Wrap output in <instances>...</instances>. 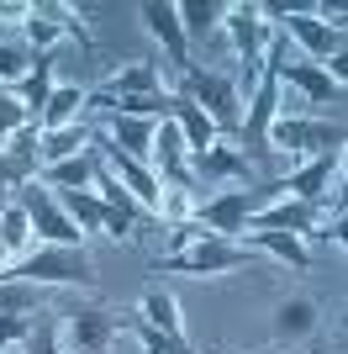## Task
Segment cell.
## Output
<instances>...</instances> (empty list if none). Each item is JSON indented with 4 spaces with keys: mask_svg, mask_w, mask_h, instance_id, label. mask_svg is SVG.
I'll return each instance as SVG.
<instances>
[{
    "mask_svg": "<svg viewBox=\"0 0 348 354\" xmlns=\"http://www.w3.org/2000/svg\"><path fill=\"white\" fill-rule=\"evenodd\" d=\"M222 32H227L232 53H238V64H243V74H238V95H253V85H259L264 74V53H269V43H275V21L264 16V6H253V0H232V6H222Z\"/></svg>",
    "mask_w": 348,
    "mask_h": 354,
    "instance_id": "cell-1",
    "label": "cell"
},
{
    "mask_svg": "<svg viewBox=\"0 0 348 354\" xmlns=\"http://www.w3.org/2000/svg\"><path fill=\"white\" fill-rule=\"evenodd\" d=\"M285 196V180H264V185H243V191H222L211 196V201H195V227L211 238H227V243H243L248 233V217L253 212H264L269 201H280Z\"/></svg>",
    "mask_w": 348,
    "mask_h": 354,
    "instance_id": "cell-2",
    "label": "cell"
},
{
    "mask_svg": "<svg viewBox=\"0 0 348 354\" xmlns=\"http://www.w3.org/2000/svg\"><path fill=\"white\" fill-rule=\"evenodd\" d=\"M0 281L27 286H95V259L85 249H58V243H32L21 259L0 270Z\"/></svg>",
    "mask_w": 348,
    "mask_h": 354,
    "instance_id": "cell-3",
    "label": "cell"
},
{
    "mask_svg": "<svg viewBox=\"0 0 348 354\" xmlns=\"http://www.w3.org/2000/svg\"><path fill=\"white\" fill-rule=\"evenodd\" d=\"M180 95L185 101H195L211 117V127L222 133H238L243 127V95H238V80L222 69H201V64H190L185 74H180Z\"/></svg>",
    "mask_w": 348,
    "mask_h": 354,
    "instance_id": "cell-4",
    "label": "cell"
},
{
    "mask_svg": "<svg viewBox=\"0 0 348 354\" xmlns=\"http://www.w3.org/2000/svg\"><path fill=\"white\" fill-rule=\"evenodd\" d=\"M264 148H275L285 153L290 169L306 159H317L327 148H343V122H317V117H275L269 122V133H264Z\"/></svg>",
    "mask_w": 348,
    "mask_h": 354,
    "instance_id": "cell-5",
    "label": "cell"
},
{
    "mask_svg": "<svg viewBox=\"0 0 348 354\" xmlns=\"http://www.w3.org/2000/svg\"><path fill=\"white\" fill-rule=\"evenodd\" d=\"M248 243H227V238H195L185 254H164L159 259V275H195V281H206V275H227V270L248 265Z\"/></svg>",
    "mask_w": 348,
    "mask_h": 354,
    "instance_id": "cell-6",
    "label": "cell"
},
{
    "mask_svg": "<svg viewBox=\"0 0 348 354\" xmlns=\"http://www.w3.org/2000/svg\"><path fill=\"white\" fill-rule=\"evenodd\" d=\"M16 201H21V212H27L32 238H37V243H58V249H85V233H79V227L64 217V207H58V196L48 191V185L27 180Z\"/></svg>",
    "mask_w": 348,
    "mask_h": 354,
    "instance_id": "cell-7",
    "label": "cell"
},
{
    "mask_svg": "<svg viewBox=\"0 0 348 354\" xmlns=\"http://www.w3.org/2000/svg\"><path fill=\"white\" fill-rule=\"evenodd\" d=\"M338 185H343V148H327V153L296 164V169L285 175V196L290 201H311V207L333 201Z\"/></svg>",
    "mask_w": 348,
    "mask_h": 354,
    "instance_id": "cell-8",
    "label": "cell"
},
{
    "mask_svg": "<svg viewBox=\"0 0 348 354\" xmlns=\"http://www.w3.org/2000/svg\"><path fill=\"white\" fill-rule=\"evenodd\" d=\"M116 328H122V317L106 312V307L69 312L64 328H58V349H64V354H106L111 339H116Z\"/></svg>",
    "mask_w": 348,
    "mask_h": 354,
    "instance_id": "cell-9",
    "label": "cell"
},
{
    "mask_svg": "<svg viewBox=\"0 0 348 354\" xmlns=\"http://www.w3.org/2000/svg\"><path fill=\"white\" fill-rule=\"evenodd\" d=\"M322 217H327V212L311 207V201H290V196H280V201H269L264 212L248 217V233H296L306 243V238L322 227Z\"/></svg>",
    "mask_w": 348,
    "mask_h": 354,
    "instance_id": "cell-10",
    "label": "cell"
},
{
    "mask_svg": "<svg viewBox=\"0 0 348 354\" xmlns=\"http://www.w3.org/2000/svg\"><path fill=\"white\" fill-rule=\"evenodd\" d=\"M137 16H143L148 37H153V43H164L169 69L185 74V69H190V43H185V32H180V11H174L169 0H143V6H137Z\"/></svg>",
    "mask_w": 348,
    "mask_h": 354,
    "instance_id": "cell-11",
    "label": "cell"
},
{
    "mask_svg": "<svg viewBox=\"0 0 348 354\" xmlns=\"http://www.w3.org/2000/svg\"><path fill=\"white\" fill-rule=\"evenodd\" d=\"M248 111H243V127H238V138L243 143H259L264 148V133H269V122L280 117V80L269 69L259 74V85H253V95H248Z\"/></svg>",
    "mask_w": 348,
    "mask_h": 354,
    "instance_id": "cell-12",
    "label": "cell"
},
{
    "mask_svg": "<svg viewBox=\"0 0 348 354\" xmlns=\"http://www.w3.org/2000/svg\"><path fill=\"white\" fill-rule=\"evenodd\" d=\"M190 180H206V185H217V180H253V164H248V153H238V148L227 143H211L206 153H190Z\"/></svg>",
    "mask_w": 348,
    "mask_h": 354,
    "instance_id": "cell-13",
    "label": "cell"
},
{
    "mask_svg": "<svg viewBox=\"0 0 348 354\" xmlns=\"http://www.w3.org/2000/svg\"><path fill=\"white\" fill-rule=\"evenodd\" d=\"M95 169H101V153H95V148H85V153H74V159L43 164L32 180H37V185H48V191H90Z\"/></svg>",
    "mask_w": 348,
    "mask_h": 354,
    "instance_id": "cell-14",
    "label": "cell"
},
{
    "mask_svg": "<svg viewBox=\"0 0 348 354\" xmlns=\"http://www.w3.org/2000/svg\"><path fill=\"white\" fill-rule=\"evenodd\" d=\"M106 127H101V138L111 148H122L127 159H137V164H148V153H153V127L159 122H143V117H101Z\"/></svg>",
    "mask_w": 348,
    "mask_h": 354,
    "instance_id": "cell-15",
    "label": "cell"
},
{
    "mask_svg": "<svg viewBox=\"0 0 348 354\" xmlns=\"http://www.w3.org/2000/svg\"><path fill=\"white\" fill-rule=\"evenodd\" d=\"M101 90L116 95V101H127V95H159L164 80H159V64H153V59H132V64H122Z\"/></svg>",
    "mask_w": 348,
    "mask_h": 354,
    "instance_id": "cell-16",
    "label": "cell"
},
{
    "mask_svg": "<svg viewBox=\"0 0 348 354\" xmlns=\"http://www.w3.org/2000/svg\"><path fill=\"white\" fill-rule=\"evenodd\" d=\"M69 122H85V90L74 85V80H58L53 95H48V106L37 111V127L53 133V127H69Z\"/></svg>",
    "mask_w": 348,
    "mask_h": 354,
    "instance_id": "cell-17",
    "label": "cell"
},
{
    "mask_svg": "<svg viewBox=\"0 0 348 354\" xmlns=\"http://www.w3.org/2000/svg\"><path fill=\"white\" fill-rule=\"evenodd\" d=\"M169 122L180 127V138H185V148H190V153H206L211 143H222V138H217V127H211V117H206V111H201L195 101H185L180 90H174V117H169Z\"/></svg>",
    "mask_w": 348,
    "mask_h": 354,
    "instance_id": "cell-18",
    "label": "cell"
},
{
    "mask_svg": "<svg viewBox=\"0 0 348 354\" xmlns=\"http://www.w3.org/2000/svg\"><path fill=\"white\" fill-rule=\"evenodd\" d=\"M53 85H58V59H53V53H37V59H32V69H27V80L16 85V101L32 111V122H37V111L48 106Z\"/></svg>",
    "mask_w": 348,
    "mask_h": 354,
    "instance_id": "cell-19",
    "label": "cell"
},
{
    "mask_svg": "<svg viewBox=\"0 0 348 354\" xmlns=\"http://www.w3.org/2000/svg\"><path fill=\"white\" fill-rule=\"evenodd\" d=\"M317 333V301H306V296H290L275 307V339L280 344H301Z\"/></svg>",
    "mask_w": 348,
    "mask_h": 354,
    "instance_id": "cell-20",
    "label": "cell"
},
{
    "mask_svg": "<svg viewBox=\"0 0 348 354\" xmlns=\"http://www.w3.org/2000/svg\"><path fill=\"white\" fill-rule=\"evenodd\" d=\"M137 317H143L148 328H164L169 339H185V317H180V301H174L164 286H148L143 301H137Z\"/></svg>",
    "mask_w": 348,
    "mask_h": 354,
    "instance_id": "cell-21",
    "label": "cell"
},
{
    "mask_svg": "<svg viewBox=\"0 0 348 354\" xmlns=\"http://www.w3.org/2000/svg\"><path fill=\"white\" fill-rule=\"evenodd\" d=\"M95 143V127L90 122H69V127H53V133H43V164H58V159H74V153H85V148ZM37 164V169H43Z\"/></svg>",
    "mask_w": 348,
    "mask_h": 354,
    "instance_id": "cell-22",
    "label": "cell"
},
{
    "mask_svg": "<svg viewBox=\"0 0 348 354\" xmlns=\"http://www.w3.org/2000/svg\"><path fill=\"white\" fill-rule=\"evenodd\" d=\"M174 11H180V32H185V43H201V37L222 32V0H180Z\"/></svg>",
    "mask_w": 348,
    "mask_h": 354,
    "instance_id": "cell-23",
    "label": "cell"
},
{
    "mask_svg": "<svg viewBox=\"0 0 348 354\" xmlns=\"http://www.w3.org/2000/svg\"><path fill=\"white\" fill-rule=\"evenodd\" d=\"M53 196H58V207H64V217H69L85 238L106 227V207H101V201H95L90 191H53Z\"/></svg>",
    "mask_w": 348,
    "mask_h": 354,
    "instance_id": "cell-24",
    "label": "cell"
},
{
    "mask_svg": "<svg viewBox=\"0 0 348 354\" xmlns=\"http://www.w3.org/2000/svg\"><path fill=\"white\" fill-rule=\"evenodd\" d=\"M243 238H248V249L275 254L280 265H290V270H306V259H311V249H306L296 233H243Z\"/></svg>",
    "mask_w": 348,
    "mask_h": 354,
    "instance_id": "cell-25",
    "label": "cell"
},
{
    "mask_svg": "<svg viewBox=\"0 0 348 354\" xmlns=\"http://www.w3.org/2000/svg\"><path fill=\"white\" fill-rule=\"evenodd\" d=\"M32 69V48L21 43V32H0V90H16Z\"/></svg>",
    "mask_w": 348,
    "mask_h": 354,
    "instance_id": "cell-26",
    "label": "cell"
},
{
    "mask_svg": "<svg viewBox=\"0 0 348 354\" xmlns=\"http://www.w3.org/2000/svg\"><path fill=\"white\" fill-rule=\"evenodd\" d=\"M32 243H37V238H32V222H27V212H21V201H6V207H0V249L11 254V259H21Z\"/></svg>",
    "mask_w": 348,
    "mask_h": 354,
    "instance_id": "cell-27",
    "label": "cell"
},
{
    "mask_svg": "<svg viewBox=\"0 0 348 354\" xmlns=\"http://www.w3.org/2000/svg\"><path fill=\"white\" fill-rule=\"evenodd\" d=\"M122 328H132V333H137L143 354H190V339H169L164 328H148L143 317H122Z\"/></svg>",
    "mask_w": 348,
    "mask_h": 354,
    "instance_id": "cell-28",
    "label": "cell"
},
{
    "mask_svg": "<svg viewBox=\"0 0 348 354\" xmlns=\"http://www.w3.org/2000/svg\"><path fill=\"white\" fill-rule=\"evenodd\" d=\"M195 217V196L190 191H174V185H164L159 196V222H169V227H180V222Z\"/></svg>",
    "mask_w": 348,
    "mask_h": 354,
    "instance_id": "cell-29",
    "label": "cell"
},
{
    "mask_svg": "<svg viewBox=\"0 0 348 354\" xmlns=\"http://www.w3.org/2000/svg\"><path fill=\"white\" fill-rule=\"evenodd\" d=\"M27 122H32V111L16 101V90H0V143H6L11 133H21Z\"/></svg>",
    "mask_w": 348,
    "mask_h": 354,
    "instance_id": "cell-30",
    "label": "cell"
},
{
    "mask_svg": "<svg viewBox=\"0 0 348 354\" xmlns=\"http://www.w3.org/2000/svg\"><path fill=\"white\" fill-rule=\"evenodd\" d=\"M32 333V317H16V312H0V349H21Z\"/></svg>",
    "mask_w": 348,
    "mask_h": 354,
    "instance_id": "cell-31",
    "label": "cell"
},
{
    "mask_svg": "<svg viewBox=\"0 0 348 354\" xmlns=\"http://www.w3.org/2000/svg\"><path fill=\"white\" fill-rule=\"evenodd\" d=\"M27 16H32V6H27V0H0V32H21V27H27Z\"/></svg>",
    "mask_w": 348,
    "mask_h": 354,
    "instance_id": "cell-32",
    "label": "cell"
},
{
    "mask_svg": "<svg viewBox=\"0 0 348 354\" xmlns=\"http://www.w3.org/2000/svg\"><path fill=\"white\" fill-rule=\"evenodd\" d=\"M132 227H137V222L116 217V212H106V227H101V233H106V238H132Z\"/></svg>",
    "mask_w": 348,
    "mask_h": 354,
    "instance_id": "cell-33",
    "label": "cell"
},
{
    "mask_svg": "<svg viewBox=\"0 0 348 354\" xmlns=\"http://www.w3.org/2000/svg\"><path fill=\"white\" fill-rule=\"evenodd\" d=\"M58 354H64V349H58Z\"/></svg>",
    "mask_w": 348,
    "mask_h": 354,
    "instance_id": "cell-34",
    "label": "cell"
}]
</instances>
